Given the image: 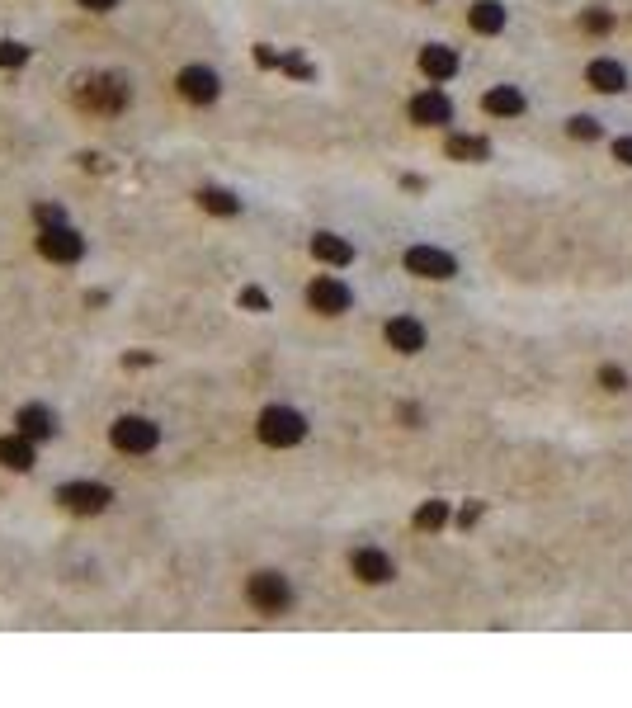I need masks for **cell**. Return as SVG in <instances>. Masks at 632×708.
<instances>
[{
    "mask_svg": "<svg viewBox=\"0 0 632 708\" xmlns=\"http://www.w3.org/2000/svg\"><path fill=\"white\" fill-rule=\"evenodd\" d=\"M420 71H425L430 80H449V76L458 71V57H453V47H444V43H430V47L420 52Z\"/></svg>",
    "mask_w": 632,
    "mask_h": 708,
    "instance_id": "17",
    "label": "cell"
},
{
    "mask_svg": "<svg viewBox=\"0 0 632 708\" xmlns=\"http://www.w3.org/2000/svg\"><path fill=\"white\" fill-rule=\"evenodd\" d=\"M24 62H29V47H24V43H10V38H0V67H24Z\"/></svg>",
    "mask_w": 632,
    "mask_h": 708,
    "instance_id": "23",
    "label": "cell"
},
{
    "mask_svg": "<svg viewBox=\"0 0 632 708\" xmlns=\"http://www.w3.org/2000/svg\"><path fill=\"white\" fill-rule=\"evenodd\" d=\"M128 99H132V90H128L123 76H90V80H80V104L99 109V114H119Z\"/></svg>",
    "mask_w": 632,
    "mask_h": 708,
    "instance_id": "5",
    "label": "cell"
},
{
    "mask_svg": "<svg viewBox=\"0 0 632 708\" xmlns=\"http://www.w3.org/2000/svg\"><path fill=\"white\" fill-rule=\"evenodd\" d=\"M15 430L29 434V440L38 444V440H52V434H57V416H52V406L29 401V406H19V411H15Z\"/></svg>",
    "mask_w": 632,
    "mask_h": 708,
    "instance_id": "11",
    "label": "cell"
},
{
    "mask_svg": "<svg viewBox=\"0 0 632 708\" xmlns=\"http://www.w3.org/2000/svg\"><path fill=\"white\" fill-rule=\"evenodd\" d=\"M585 80H590L595 90H604V95H618V90L627 86V71H623L618 62H609V57H599V62L585 67Z\"/></svg>",
    "mask_w": 632,
    "mask_h": 708,
    "instance_id": "16",
    "label": "cell"
},
{
    "mask_svg": "<svg viewBox=\"0 0 632 708\" xmlns=\"http://www.w3.org/2000/svg\"><path fill=\"white\" fill-rule=\"evenodd\" d=\"M255 430H260V440L269 449H293V444L307 440V416L293 411V406H264Z\"/></svg>",
    "mask_w": 632,
    "mask_h": 708,
    "instance_id": "1",
    "label": "cell"
},
{
    "mask_svg": "<svg viewBox=\"0 0 632 708\" xmlns=\"http://www.w3.org/2000/svg\"><path fill=\"white\" fill-rule=\"evenodd\" d=\"M388 345L401 354H420L425 349V326L416 317H392L388 321Z\"/></svg>",
    "mask_w": 632,
    "mask_h": 708,
    "instance_id": "13",
    "label": "cell"
},
{
    "mask_svg": "<svg viewBox=\"0 0 632 708\" xmlns=\"http://www.w3.org/2000/svg\"><path fill=\"white\" fill-rule=\"evenodd\" d=\"M444 525H449V505L444 501H425L416 510V529H430L434 534V529H444Z\"/></svg>",
    "mask_w": 632,
    "mask_h": 708,
    "instance_id": "22",
    "label": "cell"
},
{
    "mask_svg": "<svg viewBox=\"0 0 632 708\" xmlns=\"http://www.w3.org/2000/svg\"><path fill=\"white\" fill-rule=\"evenodd\" d=\"M449 156H453V161H486L491 147H486L482 138H462V132H458V138H449Z\"/></svg>",
    "mask_w": 632,
    "mask_h": 708,
    "instance_id": "21",
    "label": "cell"
},
{
    "mask_svg": "<svg viewBox=\"0 0 632 708\" xmlns=\"http://www.w3.org/2000/svg\"><path fill=\"white\" fill-rule=\"evenodd\" d=\"M410 123H420V128H444V123H453V104H449V95L420 90L416 99H410Z\"/></svg>",
    "mask_w": 632,
    "mask_h": 708,
    "instance_id": "10",
    "label": "cell"
},
{
    "mask_svg": "<svg viewBox=\"0 0 632 708\" xmlns=\"http://www.w3.org/2000/svg\"><path fill=\"white\" fill-rule=\"evenodd\" d=\"M38 251L52 265H76L80 255H86V236H80L76 227H67V223H52V227L38 232Z\"/></svg>",
    "mask_w": 632,
    "mask_h": 708,
    "instance_id": "4",
    "label": "cell"
},
{
    "mask_svg": "<svg viewBox=\"0 0 632 708\" xmlns=\"http://www.w3.org/2000/svg\"><path fill=\"white\" fill-rule=\"evenodd\" d=\"M245 600H251L260 614H288L293 609V586L284 571H255L245 581Z\"/></svg>",
    "mask_w": 632,
    "mask_h": 708,
    "instance_id": "2",
    "label": "cell"
},
{
    "mask_svg": "<svg viewBox=\"0 0 632 708\" xmlns=\"http://www.w3.org/2000/svg\"><path fill=\"white\" fill-rule=\"evenodd\" d=\"M76 5L90 15H109V10H119V0H76Z\"/></svg>",
    "mask_w": 632,
    "mask_h": 708,
    "instance_id": "29",
    "label": "cell"
},
{
    "mask_svg": "<svg viewBox=\"0 0 632 708\" xmlns=\"http://www.w3.org/2000/svg\"><path fill=\"white\" fill-rule=\"evenodd\" d=\"M0 463H5L10 473H29L34 463H38V453H34V440L29 434H5V440H0Z\"/></svg>",
    "mask_w": 632,
    "mask_h": 708,
    "instance_id": "14",
    "label": "cell"
},
{
    "mask_svg": "<svg viewBox=\"0 0 632 708\" xmlns=\"http://www.w3.org/2000/svg\"><path fill=\"white\" fill-rule=\"evenodd\" d=\"M307 303H312V312H321V317H340V312H349L354 293H349V284H340L336 275H321V279H312V288H307Z\"/></svg>",
    "mask_w": 632,
    "mask_h": 708,
    "instance_id": "8",
    "label": "cell"
},
{
    "mask_svg": "<svg viewBox=\"0 0 632 708\" xmlns=\"http://www.w3.org/2000/svg\"><path fill=\"white\" fill-rule=\"evenodd\" d=\"M486 114H496V119H514V114H524V95H519L514 86H496V90H486Z\"/></svg>",
    "mask_w": 632,
    "mask_h": 708,
    "instance_id": "20",
    "label": "cell"
},
{
    "mask_svg": "<svg viewBox=\"0 0 632 708\" xmlns=\"http://www.w3.org/2000/svg\"><path fill=\"white\" fill-rule=\"evenodd\" d=\"M614 156L623 161V166H632V138H618V142H614Z\"/></svg>",
    "mask_w": 632,
    "mask_h": 708,
    "instance_id": "30",
    "label": "cell"
},
{
    "mask_svg": "<svg viewBox=\"0 0 632 708\" xmlns=\"http://www.w3.org/2000/svg\"><path fill=\"white\" fill-rule=\"evenodd\" d=\"M57 501L71 515H104L109 501H114V492H109L104 482H67V486H57Z\"/></svg>",
    "mask_w": 632,
    "mask_h": 708,
    "instance_id": "6",
    "label": "cell"
},
{
    "mask_svg": "<svg viewBox=\"0 0 632 708\" xmlns=\"http://www.w3.org/2000/svg\"><path fill=\"white\" fill-rule=\"evenodd\" d=\"M406 275L416 279H453L458 275V260L439 246H410L406 251Z\"/></svg>",
    "mask_w": 632,
    "mask_h": 708,
    "instance_id": "7",
    "label": "cell"
},
{
    "mask_svg": "<svg viewBox=\"0 0 632 708\" xmlns=\"http://www.w3.org/2000/svg\"><path fill=\"white\" fill-rule=\"evenodd\" d=\"M175 86H180V95L189 99V104H212L217 95H223V80H217V71L212 67H184L180 76H175Z\"/></svg>",
    "mask_w": 632,
    "mask_h": 708,
    "instance_id": "9",
    "label": "cell"
},
{
    "mask_svg": "<svg viewBox=\"0 0 632 708\" xmlns=\"http://www.w3.org/2000/svg\"><path fill=\"white\" fill-rule=\"evenodd\" d=\"M566 132H571V138H581V142H595V138H599V123L581 114V119H571V128H566Z\"/></svg>",
    "mask_w": 632,
    "mask_h": 708,
    "instance_id": "24",
    "label": "cell"
},
{
    "mask_svg": "<svg viewBox=\"0 0 632 708\" xmlns=\"http://www.w3.org/2000/svg\"><path fill=\"white\" fill-rule=\"evenodd\" d=\"M312 255H316L321 265H336V269L354 265V246H349L345 236H336V232H316V236H312Z\"/></svg>",
    "mask_w": 632,
    "mask_h": 708,
    "instance_id": "15",
    "label": "cell"
},
{
    "mask_svg": "<svg viewBox=\"0 0 632 708\" xmlns=\"http://www.w3.org/2000/svg\"><path fill=\"white\" fill-rule=\"evenodd\" d=\"M34 217H38L43 227H52V223H67V213H62L57 203H38V208H34Z\"/></svg>",
    "mask_w": 632,
    "mask_h": 708,
    "instance_id": "27",
    "label": "cell"
},
{
    "mask_svg": "<svg viewBox=\"0 0 632 708\" xmlns=\"http://www.w3.org/2000/svg\"><path fill=\"white\" fill-rule=\"evenodd\" d=\"M467 24H472L477 34H501L505 29V5L501 0H477V5L467 10Z\"/></svg>",
    "mask_w": 632,
    "mask_h": 708,
    "instance_id": "18",
    "label": "cell"
},
{
    "mask_svg": "<svg viewBox=\"0 0 632 708\" xmlns=\"http://www.w3.org/2000/svg\"><path fill=\"white\" fill-rule=\"evenodd\" d=\"M349 567H354V577H359L364 586H382V581H392V577H397L392 557H388V553H378V548H359V553L349 557Z\"/></svg>",
    "mask_w": 632,
    "mask_h": 708,
    "instance_id": "12",
    "label": "cell"
},
{
    "mask_svg": "<svg viewBox=\"0 0 632 708\" xmlns=\"http://www.w3.org/2000/svg\"><path fill=\"white\" fill-rule=\"evenodd\" d=\"M599 383H604V388H609V392H623V388H627V373L609 364V369H599Z\"/></svg>",
    "mask_w": 632,
    "mask_h": 708,
    "instance_id": "26",
    "label": "cell"
},
{
    "mask_svg": "<svg viewBox=\"0 0 632 708\" xmlns=\"http://www.w3.org/2000/svg\"><path fill=\"white\" fill-rule=\"evenodd\" d=\"M109 440H114L119 453H151L161 444V425L151 416H119L109 425Z\"/></svg>",
    "mask_w": 632,
    "mask_h": 708,
    "instance_id": "3",
    "label": "cell"
},
{
    "mask_svg": "<svg viewBox=\"0 0 632 708\" xmlns=\"http://www.w3.org/2000/svg\"><path fill=\"white\" fill-rule=\"evenodd\" d=\"M241 307H251V312H269V297L260 288H241Z\"/></svg>",
    "mask_w": 632,
    "mask_h": 708,
    "instance_id": "28",
    "label": "cell"
},
{
    "mask_svg": "<svg viewBox=\"0 0 632 708\" xmlns=\"http://www.w3.org/2000/svg\"><path fill=\"white\" fill-rule=\"evenodd\" d=\"M581 24H585L590 34H609V29H614V19L604 15V10H585V15H581Z\"/></svg>",
    "mask_w": 632,
    "mask_h": 708,
    "instance_id": "25",
    "label": "cell"
},
{
    "mask_svg": "<svg viewBox=\"0 0 632 708\" xmlns=\"http://www.w3.org/2000/svg\"><path fill=\"white\" fill-rule=\"evenodd\" d=\"M199 208H203V213H217V217H236V213H241V194H232V189H217V184H203V189H199Z\"/></svg>",
    "mask_w": 632,
    "mask_h": 708,
    "instance_id": "19",
    "label": "cell"
}]
</instances>
